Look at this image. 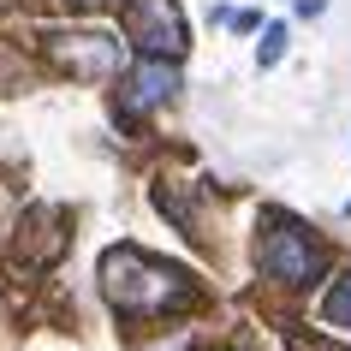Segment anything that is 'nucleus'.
<instances>
[{"mask_svg": "<svg viewBox=\"0 0 351 351\" xmlns=\"http://www.w3.org/2000/svg\"><path fill=\"white\" fill-rule=\"evenodd\" d=\"M101 292H108L113 310H125V315H167L191 298V286L167 262H149L137 250H113L101 262Z\"/></svg>", "mask_w": 351, "mask_h": 351, "instance_id": "f257e3e1", "label": "nucleus"}, {"mask_svg": "<svg viewBox=\"0 0 351 351\" xmlns=\"http://www.w3.org/2000/svg\"><path fill=\"white\" fill-rule=\"evenodd\" d=\"M256 268L268 280H280V286H315L322 268H328V256H322V244L298 221H280L274 215L268 232H262V244H256Z\"/></svg>", "mask_w": 351, "mask_h": 351, "instance_id": "f03ea898", "label": "nucleus"}, {"mask_svg": "<svg viewBox=\"0 0 351 351\" xmlns=\"http://www.w3.org/2000/svg\"><path fill=\"white\" fill-rule=\"evenodd\" d=\"M48 60L60 72H72L77 84H95V77H108L119 66V42L108 30H66V36L48 42Z\"/></svg>", "mask_w": 351, "mask_h": 351, "instance_id": "7ed1b4c3", "label": "nucleus"}, {"mask_svg": "<svg viewBox=\"0 0 351 351\" xmlns=\"http://www.w3.org/2000/svg\"><path fill=\"white\" fill-rule=\"evenodd\" d=\"M131 36H137L143 60H179L191 42L173 0H131Z\"/></svg>", "mask_w": 351, "mask_h": 351, "instance_id": "20e7f679", "label": "nucleus"}, {"mask_svg": "<svg viewBox=\"0 0 351 351\" xmlns=\"http://www.w3.org/2000/svg\"><path fill=\"white\" fill-rule=\"evenodd\" d=\"M179 95V66L173 60H137V72H131V90H125V101L131 108H161V101H173Z\"/></svg>", "mask_w": 351, "mask_h": 351, "instance_id": "39448f33", "label": "nucleus"}, {"mask_svg": "<svg viewBox=\"0 0 351 351\" xmlns=\"http://www.w3.org/2000/svg\"><path fill=\"white\" fill-rule=\"evenodd\" d=\"M322 322H328V328H351V268L333 280V292L322 298Z\"/></svg>", "mask_w": 351, "mask_h": 351, "instance_id": "423d86ee", "label": "nucleus"}, {"mask_svg": "<svg viewBox=\"0 0 351 351\" xmlns=\"http://www.w3.org/2000/svg\"><path fill=\"white\" fill-rule=\"evenodd\" d=\"M280 54H286V24H268V30H262V48H256V60H262V66H274Z\"/></svg>", "mask_w": 351, "mask_h": 351, "instance_id": "0eeeda50", "label": "nucleus"}, {"mask_svg": "<svg viewBox=\"0 0 351 351\" xmlns=\"http://www.w3.org/2000/svg\"><path fill=\"white\" fill-rule=\"evenodd\" d=\"M221 24H232V30H256L262 19H256V12H221Z\"/></svg>", "mask_w": 351, "mask_h": 351, "instance_id": "6e6552de", "label": "nucleus"}]
</instances>
